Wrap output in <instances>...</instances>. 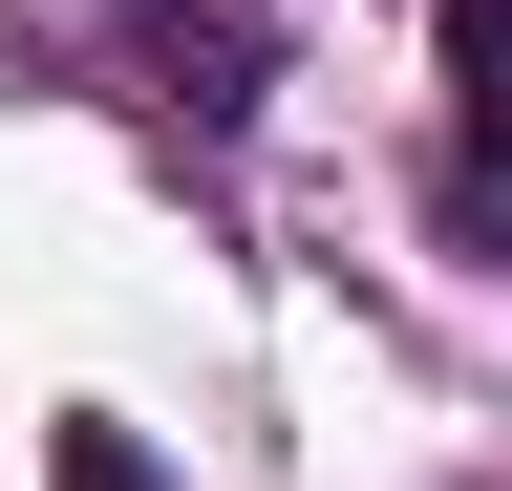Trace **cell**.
Masks as SVG:
<instances>
[{
	"instance_id": "1",
	"label": "cell",
	"mask_w": 512,
	"mask_h": 491,
	"mask_svg": "<svg viewBox=\"0 0 512 491\" xmlns=\"http://www.w3.org/2000/svg\"><path fill=\"white\" fill-rule=\"evenodd\" d=\"M427 65H448V235L512 278V0H448Z\"/></svg>"
},
{
	"instance_id": "2",
	"label": "cell",
	"mask_w": 512,
	"mask_h": 491,
	"mask_svg": "<svg viewBox=\"0 0 512 491\" xmlns=\"http://www.w3.org/2000/svg\"><path fill=\"white\" fill-rule=\"evenodd\" d=\"M150 86L192 107V129H235V107L278 86V22H256V0H150Z\"/></svg>"
},
{
	"instance_id": "3",
	"label": "cell",
	"mask_w": 512,
	"mask_h": 491,
	"mask_svg": "<svg viewBox=\"0 0 512 491\" xmlns=\"http://www.w3.org/2000/svg\"><path fill=\"white\" fill-rule=\"evenodd\" d=\"M43 491H171V470H150V449H128V427L86 406V427H64V449H43Z\"/></svg>"
}]
</instances>
